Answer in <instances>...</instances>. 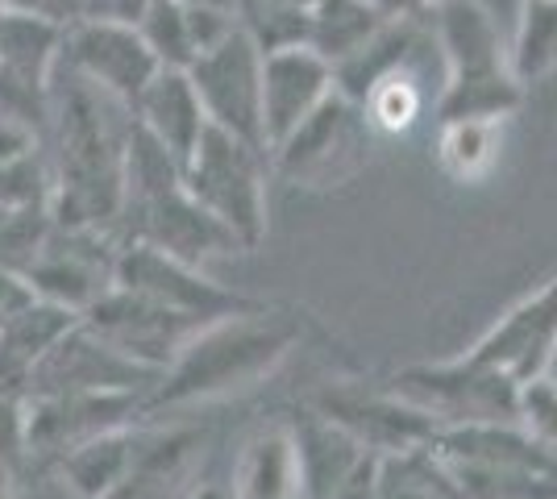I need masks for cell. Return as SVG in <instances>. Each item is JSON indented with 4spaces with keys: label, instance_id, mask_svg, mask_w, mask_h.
I'll list each match as a JSON object with an SVG mask.
<instances>
[{
    "label": "cell",
    "instance_id": "obj_1",
    "mask_svg": "<svg viewBox=\"0 0 557 499\" xmlns=\"http://www.w3.org/2000/svg\"><path fill=\"white\" fill-rule=\"evenodd\" d=\"M134 113L71 67H54L47 100L50 216L71 229L121 238L125 216V142Z\"/></svg>",
    "mask_w": 557,
    "mask_h": 499
},
{
    "label": "cell",
    "instance_id": "obj_2",
    "mask_svg": "<svg viewBox=\"0 0 557 499\" xmlns=\"http://www.w3.org/2000/svg\"><path fill=\"white\" fill-rule=\"evenodd\" d=\"M304 341V316L287 309H246L221 316L187 341L146 391V416L163 408L225 400L271 379Z\"/></svg>",
    "mask_w": 557,
    "mask_h": 499
},
{
    "label": "cell",
    "instance_id": "obj_3",
    "mask_svg": "<svg viewBox=\"0 0 557 499\" xmlns=\"http://www.w3.org/2000/svg\"><path fill=\"white\" fill-rule=\"evenodd\" d=\"M429 34L442 54V92H437V121L449 117H504L508 121L524 84L511 72V50L483 0H433Z\"/></svg>",
    "mask_w": 557,
    "mask_h": 499
},
{
    "label": "cell",
    "instance_id": "obj_4",
    "mask_svg": "<svg viewBox=\"0 0 557 499\" xmlns=\"http://www.w3.org/2000/svg\"><path fill=\"white\" fill-rule=\"evenodd\" d=\"M374 134L358 100L333 92L271 150V171L278 179L308 191H333L354 184L371 166Z\"/></svg>",
    "mask_w": 557,
    "mask_h": 499
},
{
    "label": "cell",
    "instance_id": "obj_5",
    "mask_svg": "<svg viewBox=\"0 0 557 499\" xmlns=\"http://www.w3.org/2000/svg\"><path fill=\"white\" fill-rule=\"evenodd\" d=\"M267 171L271 154L221 125H205L200 142L184 163L187 191L225 221L246 250L267 238Z\"/></svg>",
    "mask_w": 557,
    "mask_h": 499
},
{
    "label": "cell",
    "instance_id": "obj_6",
    "mask_svg": "<svg viewBox=\"0 0 557 499\" xmlns=\"http://www.w3.org/2000/svg\"><path fill=\"white\" fill-rule=\"evenodd\" d=\"M395 396L429 412L442 428L458 425H511L520 421V391L516 383L470 366L462 354L449 362H420L404 366L387 379Z\"/></svg>",
    "mask_w": 557,
    "mask_h": 499
},
{
    "label": "cell",
    "instance_id": "obj_7",
    "mask_svg": "<svg viewBox=\"0 0 557 499\" xmlns=\"http://www.w3.org/2000/svg\"><path fill=\"white\" fill-rule=\"evenodd\" d=\"M138 416H146L141 387L25 396V458L38 466H54L67 450L92 441L100 433L129 428Z\"/></svg>",
    "mask_w": 557,
    "mask_h": 499
},
{
    "label": "cell",
    "instance_id": "obj_8",
    "mask_svg": "<svg viewBox=\"0 0 557 499\" xmlns=\"http://www.w3.org/2000/svg\"><path fill=\"white\" fill-rule=\"evenodd\" d=\"M79 321L104 341L113 346L121 358H129L134 366L150 371V375H163L166 366L180 358L187 341L196 333L212 325V321H200V316H187V312H175L150 300V296H138L129 287H109L92 309L79 312Z\"/></svg>",
    "mask_w": 557,
    "mask_h": 499
},
{
    "label": "cell",
    "instance_id": "obj_9",
    "mask_svg": "<svg viewBox=\"0 0 557 499\" xmlns=\"http://www.w3.org/2000/svg\"><path fill=\"white\" fill-rule=\"evenodd\" d=\"M187 75H191V88L200 96L205 117L212 125L267 150V138H262V50L242 25H233L216 47L200 50Z\"/></svg>",
    "mask_w": 557,
    "mask_h": 499
},
{
    "label": "cell",
    "instance_id": "obj_10",
    "mask_svg": "<svg viewBox=\"0 0 557 499\" xmlns=\"http://www.w3.org/2000/svg\"><path fill=\"white\" fill-rule=\"evenodd\" d=\"M462 358L516 387L545 379L557 358V271L524 300H516Z\"/></svg>",
    "mask_w": 557,
    "mask_h": 499
},
{
    "label": "cell",
    "instance_id": "obj_11",
    "mask_svg": "<svg viewBox=\"0 0 557 499\" xmlns=\"http://www.w3.org/2000/svg\"><path fill=\"white\" fill-rule=\"evenodd\" d=\"M121 241L159 246V250L191 262V266H205L209 259H225V254H246L237 234L225 221H216L187 191V184H175L159 196H146L138 204H129L121 216Z\"/></svg>",
    "mask_w": 557,
    "mask_h": 499
},
{
    "label": "cell",
    "instance_id": "obj_12",
    "mask_svg": "<svg viewBox=\"0 0 557 499\" xmlns=\"http://www.w3.org/2000/svg\"><path fill=\"white\" fill-rule=\"evenodd\" d=\"M113 284L129 287L138 296H150L166 309L200 316V321H221V316H233V312L258 309V300L221 287L200 266L175 259L159 246H146V241H121Z\"/></svg>",
    "mask_w": 557,
    "mask_h": 499
},
{
    "label": "cell",
    "instance_id": "obj_13",
    "mask_svg": "<svg viewBox=\"0 0 557 499\" xmlns=\"http://www.w3.org/2000/svg\"><path fill=\"white\" fill-rule=\"evenodd\" d=\"M59 63L92 79L96 88L116 96L129 113L146 92V84L163 72V63L154 59V50L146 47L141 29L134 22H113V17H88V22H71L63 34V54Z\"/></svg>",
    "mask_w": 557,
    "mask_h": 499
},
{
    "label": "cell",
    "instance_id": "obj_14",
    "mask_svg": "<svg viewBox=\"0 0 557 499\" xmlns=\"http://www.w3.org/2000/svg\"><path fill=\"white\" fill-rule=\"evenodd\" d=\"M312 412H321L325 421L342 425L349 437H358L367 450L379 458H395V453L420 450L437 437V421L417 404H408L404 396H395L383 383L379 391L358 387V383H329L325 391H317Z\"/></svg>",
    "mask_w": 557,
    "mask_h": 499
},
{
    "label": "cell",
    "instance_id": "obj_15",
    "mask_svg": "<svg viewBox=\"0 0 557 499\" xmlns=\"http://www.w3.org/2000/svg\"><path fill=\"white\" fill-rule=\"evenodd\" d=\"M292 437L300 462V499H374L383 458L358 437L312 408L292 416Z\"/></svg>",
    "mask_w": 557,
    "mask_h": 499
},
{
    "label": "cell",
    "instance_id": "obj_16",
    "mask_svg": "<svg viewBox=\"0 0 557 499\" xmlns=\"http://www.w3.org/2000/svg\"><path fill=\"white\" fill-rule=\"evenodd\" d=\"M116 250H121L116 234L71 229V225L54 221L42 254L34 259V266L25 275H29V284L38 287L42 300H54V304H63L71 312H84L113 287Z\"/></svg>",
    "mask_w": 557,
    "mask_h": 499
},
{
    "label": "cell",
    "instance_id": "obj_17",
    "mask_svg": "<svg viewBox=\"0 0 557 499\" xmlns=\"http://www.w3.org/2000/svg\"><path fill=\"white\" fill-rule=\"evenodd\" d=\"M154 379L159 375H150V371L134 366L129 358H121L113 346H104L79 321L34 366V375L25 383V396H38V391H109V387H141V391H150Z\"/></svg>",
    "mask_w": 557,
    "mask_h": 499
},
{
    "label": "cell",
    "instance_id": "obj_18",
    "mask_svg": "<svg viewBox=\"0 0 557 499\" xmlns=\"http://www.w3.org/2000/svg\"><path fill=\"white\" fill-rule=\"evenodd\" d=\"M333 92V67L317 50L283 47L262 54V138L267 154Z\"/></svg>",
    "mask_w": 557,
    "mask_h": 499
},
{
    "label": "cell",
    "instance_id": "obj_19",
    "mask_svg": "<svg viewBox=\"0 0 557 499\" xmlns=\"http://www.w3.org/2000/svg\"><path fill=\"white\" fill-rule=\"evenodd\" d=\"M233 496L237 499H300V462L292 421L258 425L233 462Z\"/></svg>",
    "mask_w": 557,
    "mask_h": 499
},
{
    "label": "cell",
    "instance_id": "obj_20",
    "mask_svg": "<svg viewBox=\"0 0 557 499\" xmlns=\"http://www.w3.org/2000/svg\"><path fill=\"white\" fill-rule=\"evenodd\" d=\"M134 117H138L180 163L191 159V150H196L205 125H209L205 104H200V96L191 88V75L180 72V67H163V72L146 84V92H141L138 104H134Z\"/></svg>",
    "mask_w": 557,
    "mask_h": 499
},
{
    "label": "cell",
    "instance_id": "obj_21",
    "mask_svg": "<svg viewBox=\"0 0 557 499\" xmlns=\"http://www.w3.org/2000/svg\"><path fill=\"white\" fill-rule=\"evenodd\" d=\"M141 437L129 428H113V433H100L92 441L67 450L50 471L63 478L75 499H113L121 491V483L129 478L134 462H138Z\"/></svg>",
    "mask_w": 557,
    "mask_h": 499
},
{
    "label": "cell",
    "instance_id": "obj_22",
    "mask_svg": "<svg viewBox=\"0 0 557 499\" xmlns=\"http://www.w3.org/2000/svg\"><path fill=\"white\" fill-rule=\"evenodd\" d=\"M504 117H449L437 121V166L454 184H483L499 166Z\"/></svg>",
    "mask_w": 557,
    "mask_h": 499
},
{
    "label": "cell",
    "instance_id": "obj_23",
    "mask_svg": "<svg viewBox=\"0 0 557 499\" xmlns=\"http://www.w3.org/2000/svg\"><path fill=\"white\" fill-rule=\"evenodd\" d=\"M383 13L371 0H317L308 13V34L304 47L317 50L329 67L346 63L358 47H367L374 34L383 29Z\"/></svg>",
    "mask_w": 557,
    "mask_h": 499
},
{
    "label": "cell",
    "instance_id": "obj_24",
    "mask_svg": "<svg viewBox=\"0 0 557 499\" xmlns=\"http://www.w3.org/2000/svg\"><path fill=\"white\" fill-rule=\"evenodd\" d=\"M358 104H362V113H367L374 134H408L420 113H424V104H429L420 59L395 67L392 75H383Z\"/></svg>",
    "mask_w": 557,
    "mask_h": 499
},
{
    "label": "cell",
    "instance_id": "obj_25",
    "mask_svg": "<svg viewBox=\"0 0 557 499\" xmlns=\"http://www.w3.org/2000/svg\"><path fill=\"white\" fill-rule=\"evenodd\" d=\"M511 72L533 84L557 67V0H520V25L511 38Z\"/></svg>",
    "mask_w": 557,
    "mask_h": 499
},
{
    "label": "cell",
    "instance_id": "obj_26",
    "mask_svg": "<svg viewBox=\"0 0 557 499\" xmlns=\"http://www.w3.org/2000/svg\"><path fill=\"white\" fill-rule=\"evenodd\" d=\"M312 4L317 0H233V17L267 54V50L304 47Z\"/></svg>",
    "mask_w": 557,
    "mask_h": 499
},
{
    "label": "cell",
    "instance_id": "obj_27",
    "mask_svg": "<svg viewBox=\"0 0 557 499\" xmlns=\"http://www.w3.org/2000/svg\"><path fill=\"white\" fill-rule=\"evenodd\" d=\"M374 499H458V491L445 478L442 462L433 458V450L420 446V450L383 458Z\"/></svg>",
    "mask_w": 557,
    "mask_h": 499
},
{
    "label": "cell",
    "instance_id": "obj_28",
    "mask_svg": "<svg viewBox=\"0 0 557 499\" xmlns=\"http://www.w3.org/2000/svg\"><path fill=\"white\" fill-rule=\"evenodd\" d=\"M146 38V47L154 50V59L163 67H180L187 72L196 59V42H191V25H187V4L184 0H150L134 22Z\"/></svg>",
    "mask_w": 557,
    "mask_h": 499
},
{
    "label": "cell",
    "instance_id": "obj_29",
    "mask_svg": "<svg viewBox=\"0 0 557 499\" xmlns=\"http://www.w3.org/2000/svg\"><path fill=\"white\" fill-rule=\"evenodd\" d=\"M50 204V163L47 150H29L13 163H0V209Z\"/></svg>",
    "mask_w": 557,
    "mask_h": 499
},
{
    "label": "cell",
    "instance_id": "obj_30",
    "mask_svg": "<svg viewBox=\"0 0 557 499\" xmlns=\"http://www.w3.org/2000/svg\"><path fill=\"white\" fill-rule=\"evenodd\" d=\"M520 425L557 458V379H536L520 391Z\"/></svg>",
    "mask_w": 557,
    "mask_h": 499
},
{
    "label": "cell",
    "instance_id": "obj_31",
    "mask_svg": "<svg viewBox=\"0 0 557 499\" xmlns=\"http://www.w3.org/2000/svg\"><path fill=\"white\" fill-rule=\"evenodd\" d=\"M25 458V396L0 391V462L17 466Z\"/></svg>",
    "mask_w": 557,
    "mask_h": 499
},
{
    "label": "cell",
    "instance_id": "obj_32",
    "mask_svg": "<svg viewBox=\"0 0 557 499\" xmlns=\"http://www.w3.org/2000/svg\"><path fill=\"white\" fill-rule=\"evenodd\" d=\"M34 300H38V287L29 284V275L0 262V329H4V325H13V321H17Z\"/></svg>",
    "mask_w": 557,
    "mask_h": 499
},
{
    "label": "cell",
    "instance_id": "obj_33",
    "mask_svg": "<svg viewBox=\"0 0 557 499\" xmlns=\"http://www.w3.org/2000/svg\"><path fill=\"white\" fill-rule=\"evenodd\" d=\"M42 146V129L29 125V121L13 117V113H0V163H13L29 150Z\"/></svg>",
    "mask_w": 557,
    "mask_h": 499
},
{
    "label": "cell",
    "instance_id": "obj_34",
    "mask_svg": "<svg viewBox=\"0 0 557 499\" xmlns=\"http://www.w3.org/2000/svg\"><path fill=\"white\" fill-rule=\"evenodd\" d=\"M383 17H424L433 0H371Z\"/></svg>",
    "mask_w": 557,
    "mask_h": 499
},
{
    "label": "cell",
    "instance_id": "obj_35",
    "mask_svg": "<svg viewBox=\"0 0 557 499\" xmlns=\"http://www.w3.org/2000/svg\"><path fill=\"white\" fill-rule=\"evenodd\" d=\"M175 499H237V496H233V483H191Z\"/></svg>",
    "mask_w": 557,
    "mask_h": 499
},
{
    "label": "cell",
    "instance_id": "obj_36",
    "mask_svg": "<svg viewBox=\"0 0 557 499\" xmlns=\"http://www.w3.org/2000/svg\"><path fill=\"white\" fill-rule=\"evenodd\" d=\"M13 471H17V466L0 462V499H13Z\"/></svg>",
    "mask_w": 557,
    "mask_h": 499
},
{
    "label": "cell",
    "instance_id": "obj_37",
    "mask_svg": "<svg viewBox=\"0 0 557 499\" xmlns=\"http://www.w3.org/2000/svg\"><path fill=\"white\" fill-rule=\"evenodd\" d=\"M184 4H212V9H233V0H184Z\"/></svg>",
    "mask_w": 557,
    "mask_h": 499
},
{
    "label": "cell",
    "instance_id": "obj_38",
    "mask_svg": "<svg viewBox=\"0 0 557 499\" xmlns=\"http://www.w3.org/2000/svg\"><path fill=\"white\" fill-rule=\"evenodd\" d=\"M0 213H4V209H0Z\"/></svg>",
    "mask_w": 557,
    "mask_h": 499
}]
</instances>
